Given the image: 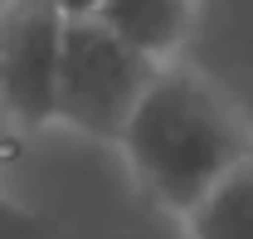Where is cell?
Listing matches in <instances>:
<instances>
[{
  "mask_svg": "<svg viewBox=\"0 0 253 239\" xmlns=\"http://www.w3.org/2000/svg\"><path fill=\"white\" fill-rule=\"evenodd\" d=\"M117 147L156 205L190 215L253 151V132L200 68L175 59L161 63Z\"/></svg>",
  "mask_w": 253,
  "mask_h": 239,
  "instance_id": "1",
  "label": "cell"
},
{
  "mask_svg": "<svg viewBox=\"0 0 253 239\" xmlns=\"http://www.w3.org/2000/svg\"><path fill=\"white\" fill-rule=\"evenodd\" d=\"M161 63L131 49L122 34H112L102 20H68L59 54V122L97 137L122 142L136 103L156 83Z\"/></svg>",
  "mask_w": 253,
  "mask_h": 239,
  "instance_id": "2",
  "label": "cell"
},
{
  "mask_svg": "<svg viewBox=\"0 0 253 239\" xmlns=\"http://www.w3.org/2000/svg\"><path fill=\"white\" fill-rule=\"evenodd\" d=\"M63 20L44 0H0V118L15 132L59 122Z\"/></svg>",
  "mask_w": 253,
  "mask_h": 239,
  "instance_id": "3",
  "label": "cell"
},
{
  "mask_svg": "<svg viewBox=\"0 0 253 239\" xmlns=\"http://www.w3.org/2000/svg\"><path fill=\"white\" fill-rule=\"evenodd\" d=\"M200 0H102L97 20L156 63H175L195 30Z\"/></svg>",
  "mask_w": 253,
  "mask_h": 239,
  "instance_id": "4",
  "label": "cell"
},
{
  "mask_svg": "<svg viewBox=\"0 0 253 239\" xmlns=\"http://www.w3.org/2000/svg\"><path fill=\"white\" fill-rule=\"evenodd\" d=\"M180 220L185 239H253V151Z\"/></svg>",
  "mask_w": 253,
  "mask_h": 239,
  "instance_id": "5",
  "label": "cell"
},
{
  "mask_svg": "<svg viewBox=\"0 0 253 239\" xmlns=\"http://www.w3.org/2000/svg\"><path fill=\"white\" fill-rule=\"evenodd\" d=\"M0 239H63V230L0 185Z\"/></svg>",
  "mask_w": 253,
  "mask_h": 239,
  "instance_id": "6",
  "label": "cell"
},
{
  "mask_svg": "<svg viewBox=\"0 0 253 239\" xmlns=\"http://www.w3.org/2000/svg\"><path fill=\"white\" fill-rule=\"evenodd\" d=\"M44 5H54L63 20H93L102 10V0H44Z\"/></svg>",
  "mask_w": 253,
  "mask_h": 239,
  "instance_id": "7",
  "label": "cell"
}]
</instances>
